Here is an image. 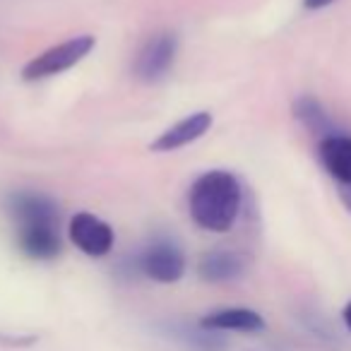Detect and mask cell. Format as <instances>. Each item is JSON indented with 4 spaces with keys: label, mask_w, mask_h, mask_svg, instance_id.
<instances>
[{
    "label": "cell",
    "mask_w": 351,
    "mask_h": 351,
    "mask_svg": "<svg viewBox=\"0 0 351 351\" xmlns=\"http://www.w3.org/2000/svg\"><path fill=\"white\" fill-rule=\"evenodd\" d=\"M200 327L215 332H260L265 330V320L250 308H221L207 313L200 320Z\"/></svg>",
    "instance_id": "cell-10"
},
{
    "label": "cell",
    "mask_w": 351,
    "mask_h": 351,
    "mask_svg": "<svg viewBox=\"0 0 351 351\" xmlns=\"http://www.w3.org/2000/svg\"><path fill=\"white\" fill-rule=\"evenodd\" d=\"M70 241L82 250L89 258H104V255L111 253L113 248V229L101 221L99 217L89 215V212H80L70 219Z\"/></svg>",
    "instance_id": "cell-6"
},
{
    "label": "cell",
    "mask_w": 351,
    "mask_h": 351,
    "mask_svg": "<svg viewBox=\"0 0 351 351\" xmlns=\"http://www.w3.org/2000/svg\"><path fill=\"white\" fill-rule=\"evenodd\" d=\"M243 269H245L243 258L239 253H234V250H210L197 263L200 279L210 284L234 282V279H239L243 274Z\"/></svg>",
    "instance_id": "cell-9"
},
{
    "label": "cell",
    "mask_w": 351,
    "mask_h": 351,
    "mask_svg": "<svg viewBox=\"0 0 351 351\" xmlns=\"http://www.w3.org/2000/svg\"><path fill=\"white\" fill-rule=\"evenodd\" d=\"M178 53V39L171 32H159L149 36L135 60V75L142 82H156L171 70Z\"/></svg>",
    "instance_id": "cell-4"
},
{
    "label": "cell",
    "mask_w": 351,
    "mask_h": 351,
    "mask_svg": "<svg viewBox=\"0 0 351 351\" xmlns=\"http://www.w3.org/2000/svg\"><path fill=\"white\" fill-rule=\"evenodd\" d=\"M137 269L159 284H176L186 274V255L173 241L156 239L137 255Z\"/></svg>",
    "instance_id": "cell-3"
},
{
    "label": "cell",
    "mask_w": 351,
    "mask_h": 351,
    "mask_svg": "<svg viewBox=\"0 0 351 351\" xmlns=\"http://www.w3.org/2000/svg\"><path fill=\"white\" fill-rule=\"evenodd\" d=\"M17 243L25 255L34 260H53L60 253L58 226H27L17 229Z\"/></svg>",
    "instance_id": "cell-11"
},
{
    "label": "cell",
    "mask_w": 351,
    "mask_h": 351,
    "mask_svg": "<svg viewBox=\"0 0 351 351\" xmlns=\"http://www.w3.org/2000/svg\"><path fill=\"white\" fill-rule=\"evenodd\" d=\"M317 156L327 173L339 183V188L351 186V137L349 135H335L322 137L317 145Z\"/></svg>",
    "instance_id": "cell-8"
},
{
    "label": "cell",
    "mask_w": 351,
    "mask_h": 351,
    "mask_svg": "<svg viewBox=\"0 0 351 351\" xmlns=\"http://www.w3.org/2000/svg\"><path fill=\"white\" fill-rule=\"evenodd\" d=\"M335 0H303V5H306V10H322V8L332 5Z\"/></svg>",
    "instance_id": "cell-14"
},
{
    "label": "cell",
    "mask_w": 351,
    "mask_h": 351,
    "mask_svg": "<svg viewBox=\"0 0 351 351\" xmlns=\"http://www.w3.org/2000/svg\"><path fill=\"white\" fill-rule=\"evenodd\" d=\"M293 118H296L306 130H311L313 135H320V140L337 132L335 125H332V118L327 116L322 104L317 101L315 97H308V94H303V97H298L296 101H293Z\"/></svg>",
    "instance_id": "cell-12"
},
{
    "label": "cell",
    "mask_w": 351,
    "mask_h": 351,
    "mask_svg": "<svg viewBox=\"0 0 351 351\" xmlns=\"http://www.w3.org/2000/svg\"><path fill=\"white\" fill-rule=\"evenodd\" d=\"M339 197H341V202H344V207L351 212V186L349 188H339Z\"/></svg>",
    "instance_id": "cell-15"
},
{
    "label": "cell",
    "mask_w": 351,
    "mask_h": 351,
    "mask_svg": "<svg viewBox=\"0 0 351 351\" xmlns=\"http://www.w3.org/2000/svg\"><path fill=\"white\" fill-rule=\"evenodd\" d=\"M210 128H212V113H207V111L191 113L188 118H183V121L166 128V130L152 142L149 149L152 152H176V149H181V147L191 145V142L200 140Z\"/></svg>",
    "instance_id": "cell-7"
},
{
    "label": "cell",
    "mask_w": 351,
    "mask_h": 351,
    "mask_svg": "<svg viewBox=\"0 0 351 351\" xmlns=\"http://www.w3.org/2000/svg\"><path fill=\"white\" fill-rule=\"evenodd\" d=\"M344 322H346V327H349V332H351V301L346 303V308H344Z\"/></svg>",
    "instance_id": "cell-16"
},
{
    "label": "cell",
    "mask_w": 351,
    "mask_h": 351,
    "mask_svg": "<svg viewBox=\"0 0 351 351\" xmlns=\"http://www.w3.org/2000/svg\"><path fill=\"white\" fill-rule=\"evenodd\" d=\"M243 191L229 171H207L193 183L188 193V210L200 229L212 234H226L241 215Z\"/></svg>",
    "instance_id": "cell-1"
},
{
    "label": "cell",
    "mask_w": 351,
    "mask_h": 351,
    "mask_svg": "<svg viewBox=\"0 0 351 351\" xmlns=\"http://www.w3.org/2000/svg\"><path fill=\"white\" fill-rule=\"evenodd\" d=\"M8 215L15 219L17 229L27 226H58V205L41 193L20 191L8 197Z\"/></svg>",
    "instance_id": "cell-5"
},
{
    "label": "cell",
    "mask_w": 351,
    "mask_h": 351,
    "mask_svg": "<svg viewBox=\"0 0 351 351\" xmlns=\"http://www.w3.org/2000/svg\"><path fill=\"white\" fill-rule=\"evenodd\" d=\"M166 332H169V337L178 339L183 346H188V349H193V351H224L226 344H229L219 332L205 330V327H200V325L188 327V325L173 322V325H166Z\"/></svg>",
    "instance_id": "cell-13"
},
{
    "label": "cell",
    "mask_w": 351,
    "mask_h": 351,
    "mask_svg": "<svg viewBox=\"0 0 351 351\" xmlns=\"http://www.w3.org/2000/svg\"><path fill=\"white\" fill-rule=\"evenodd\" d=\"M94 46H97V39L92 34H80L60 41V44L46 49L44 53H39L36 58H32L22 68V80L25 82H39V80L56 77V75L75 68L80 60L87 58Z\"/></svg>",
    "instance_id": "cell-2"
}]
</instances>
